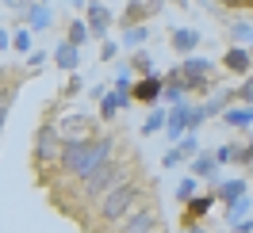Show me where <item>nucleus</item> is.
I'll return each mask as SVG.
<instances>
[{
  "mask_svg": "<svg viewBox=\"0 0 253 233\" xmlns=\"http://www.w3.org/2000/svg\"><path fill=\"white\" fill-rule=\"evenodd\" d=\"M123 149V141L115 130H104L96 134L92 141L84 145H62V161H58V184H81L88 180L92 172H100L108 161H115Z\"/></svg>",
  "mask_w": 253,
  "mask_h": 233,
  "instance_id": "f257e3e1",
  "label": "nucleus"
},
{
  "mask_svg": "<svg viewBox=\"0 0 253 233\" xmlns=\"http://www.w3.org/2000/svg\"><path fill=\"white\" fill-rule=\"evenodd\" d=\"M146 202H150V184H146L142 176L134 172L130 180L115 184L108 195L92 206V218H96V222H92L84 233H111L119 222H123V218H130L138 206H146Z\"/></svg>",
  "mask_w": 253,
  "mask_h": 233,
  "instance_id": "f03ea898",
  "label": "nucleus"
},
{
  "mask_svg": "<svg viewBox=\"0 0 253 233\" xmlns=\"http://www.w3.org/2000/svg\"><path fill=\"white\" fill-rule=\"evenodd\" d=\"M58 111H65L58 100L42 111V123L35 130L31 138V168H35V184L50 191V187L58 184V161H62V138H58V130H54V119H58Z\"/></svg>",
  "mask_w": 253,
  "mask_h": 233,
  "instance_id": "7ed1b4c3",
  "label": "nucleus"
},
{
  "mask_svg": "<svg viewBox=\"0 0 253 233\" xmlns=\"http://www.w3.org/2000/svg\"><path fill=\"white\" fill-rule=\"evenodd\" d=\"M54 130H58L62 145H84V141H92L96 134H104L108 126H100V119L88 115V111H62V115L54 119Z\"/></svg>",
  "mask_w": 253,
  "mask_h": 233,
  "instance_id": "20e7f679",
  "label": "nucleus"
},
{
  "mask_svg": "<svg viewBox=\"0 0 253 233\" xmlns=\"http://www.w3.org/2000/svg\"><path fill=\"white\" fill-rule=\"evenodd\" d=\"M180 80H184V96H211L215 92V62L211 58H200V54H192V58H180L173 65Z\"/></svg>",
  "mask_w": 253,
  "mask_h": 233,
  "instance_id": "39448f33",
  "label": "nucleus"
},
{
  "mask_svg": "<svg viewBox=\"0 0 253 233\" xmlns=\"http://www.w3.org/2000/svg\"><path fill=\"white\" fill-rule=\"evenodd\" d=\"M31 77L23 65H0V138H4V126H8V115H12V103H16L23 80Z\"/></svg>",
  "mask_w": 253,
  "mask_h": 233,
  "instance_id": "423d86ee",
  "label": "nucleus"
},
{
  "mask_svg": "<svg viewBox=\"0 0 253 233\" xmlns=\"http://www.w3.org/2000/svg\"><path fill=\"white\" fill-rule=\"evenodd\" d=\"M161 230H165L161 206H158V202H146V206H138L130 218H123L111 233H161Z\"/></svg>",
  "mask_w": 253,
  "mask_h": 233,
  "instance_id": "0eeeda50",
  "label": "nucleus"
},
{
  "mask_svg": "<svg viewBox=\"0 0 253 233\" xmlns=\"http://www.w3.org/2000/svg\"><path fill=\"white\" fill-rule=\"evenodd\" d=\"M84 23H88L92 42H104V38L111 34V27H115V12H111L104 0H96V4H88V8H84Z\"/></svg>",
  "mask_w": 253,
  "mask_h": 233,
  "instance_id": "6e6552de",
  "label": "nucleus"
},
{
  "mask_svg": "<svg viewBox=\"0 0 253 233\" xmlns=\"http://www.w3.org/2000/svg\"><path fill=\"white\" fill-rule=\"evenodd\" d=\"M126 107H134V100H130V92H119V88H108V96L96 103V119H100V126H108L111 130V123L123 115Z\"/></svg>",
  "mask_w": 253,
  "mask_h": 233,
  "instance_id": "1a4fd4ad",
  "label": "nucleus"
},
{
  "mask_svg": "<svg viewBox=\"0 0 253 233\" xmlns=\"http://www.w3.org/2000/svg\"><path fill=\"white\" fill-rule=\"evenodd\" d=\"M161 88H165V77H161V73L134 77V84H130V100L142 103V107H158V103H161Z\"/></svg>",
  "mask_w": 253,
  "mask_h": 233,
  "instance_id": "9d476101",
  "label": "nucleus"
},
{
  "mask_svg": "<svg viewBox=\"0 0 253 233\" xmlns=\"http://www.w3.org/2000/svg\"><path fill=\"white\" fill-rule=\"evenodd\" d=\"M196 153H200V134H184L176 145H169V149H165V157H161V168L173 172V168H180V165H188Z\"/></svg>",
  "mask_w": 253,
  "mask_h": 233,
  "instance_id": "9b49d317",
  "label": "nucleus"
},
{
  "mask_svg": "<svg viewBox=\"0 0 253 233\" xmlns=\"http://www.w3.org/2000/svg\"><path fill=\"white\" fill-rule=\"evenodd\" d=\"M211 210H215V195H211V191H200L196 199H188L184 206H180V230H188V226H204Z\"/></svg>",
  "mask_w": 253,
  "mask_h": 233,
  "instance_id": "f8f14e48",
  "label": "nucleus"
},
{
  "mask_svg": "<svg viewBox=\"0 0 253 233\" xmlns=\"http://www.w3.org/2000/svg\"><path fill=\"white\" fill-rule=\"evenodd\" d=\"M188 176H196V180L207 184V187H215L222 180V168H219V161H215V153H211V149H200V153L188 161Z\"/></svg>",
  "mask_w": 253,
  "mask_h": 233,
  "instance_id": "ddd939ff",
  "label": "nucleus"
},
{
  "mask_svg": "<svg viewBox=\"0 0 253 233\" xmlns=\"http://www.w3.org/2000/svg\"><path fill=\"white\" fill-rule=\"evenodd\" d=\"M219 65H222V73H230V77H238V80L253 73V58H250L246 46H226L222 58H219Z\"/></svg>",
  "mask_w": 253,
  "mask_h": 233,
  "instance_id": "4468645a",
  "label": "nucleus"
},
{
  "mask_svg": "<svg viewBox=\"0 0 253 233\" xmlns=\"http://www.w3.org/2000/svg\"><path fill=\"white\" fill-rule=\"evenodd\" d=\"M200 42H204V34L196 31V27H173L169 31V50H173L176 58H192L200 50Z\"/></svg>",
  "mask_w": 253,
  "mask_h": 233,
  "instance_id": "2eb2a0df",
  "label": "nucleus"
},
{
  "mask_svg": "<svg viewBox=\"0 0 253 233\" xmlns=\"http://www.w3.org/2000/svg\"><path fill=\"white\" fill-rule=\"evenodd\" d=\"M211 195H215V202H222V206H230L234 199H242V195H250V184H246V176H230V180H219L215 187H207Z\"/></svg>",
  "mask_w": 253,
  "mask_h": 233,
  "instance_id": "dca6fc26",
  "label": "nucleus"
},
{
  "mask_svg": "<svg viewBox=\"0 0 253 233\" xmlns=\"http://www.w3.org/2000/svg\"><path fill=\"white\" fill-rule=\"evenodd\" d=\"M50 62H54V69H62L65 77H69V73H77V69H81V50L69 46L65 38H58L54 50H50Z\"/></svg>",
  "mask_w": 253,
  "mask_h": 233,
  "instance_id": "f3484780",
  "label": "nucleus"
},
{
  "mask_svg": "<svg viewBox=\"0 0 253 233\" xmlns=\"http://www.w3.org/2000/svg\"><path fill=\"white\" fill-rule=\"evenodd\" d=\"M150 19H154V12L146 8V0H126L123 16H115V27L126 31V27H142V23H150Z\"/></svg>",
  "mask_w": 253,
  "mask_h": 233,
  "instance_id": "a211bd4d",
  "label": "nucleus"
},
{
  "mask_svg": "<svg viewBox=\"0 0 253 233\" xmlns=\"http://www.w3.org/2000/svg\"><path fill=\"white\" fill-rule=\"evenodd\" d=\"M226 38H230V46H253V19L246 16H230L226 19Z\"/></svg>",
  "mask_w": 253,
  "mask_h": 233,
  "instance_id": "6ab92c4d",
  "label": "nucleus"
},
{
  "mask_svg": "<svg viewBox=\"0 0 253 233\" xmlns=\"http://www.w3.org/2000/svg\"><path fill=\"white\" fill-rule=\"evenodd\" d=\"M23 27L31 34L50 31V27H54V8H50V4H31V12L23 16Z\"/></svg>",
  "mask_w": 253,
  "mask_h": 233,
  "instance_id": "aec40b11",
  "label": "nucleus"
},
{
  "mask_svg": "<svg viewBox=\"0 0 253 233\" xmlns=\"http://www.w3.org/2000/svg\"><path fill=\"white\" fill-rule=\"evenodd\" d=\"M234 103H238L234 92H222V88H215V92L204 100V115H207V119H222V115L234 107Z\"/></svg>",
  "mask_w": 253,
  "mask_h": 233,
  "instance_id": "412c9836",
  "label": "nucleus"
},
{
  "mask_svg": "<svg viewBox=\"0 0 253 233\" xmlns=\"http://www.w3.org/2000/svg\"><path fill=\"white\" fill-rule=\"evenodd\" d=\"M161 77H165V88H161V103H165V107H173V103H180V100H188V96H184V80H180L176 69H165Z\"/></svg>",
  "mask_w": 253,
  "mask_h": 233,
  "instance_id": "4be33fe9",
  "label": "nucleus"
},
{
  "mask_svg": "<svg viewBox=\"0 0 253 233\" xmlns=\"http://www.w3.org/2000/svg\"><path fill=\"white\" fill-rule=\"evenodd\" d=\"M69 46H77V50H84L88 42H92V34H88V23H84V16H73L69 23H65V34H62Z\"/></svg>",
  "mask_w": 253,
  "mask_h": 233,
  "instance_id": "5701e85b",
  "label": "nucleus"
},
{
  "mask_svg": "<svg viewBox=\"0 0 253 233\" xmlns=\"http://www.w3.org/2000/svg\"><path fill=\"white\" fill-rule=\"evenodd\" d=\"M165 123H169V107H165V103H158V107H150V115H146V123L138 126V134H142V138H154V134H165Z\"/></svg>",
  "mask_w": 253,
  "mask_h": 233,
  "instance_id": "b1692460",
  "label": "nucleus"
},
{
  "mask_svg": "<svg viewBox=\"0 0 253 233\" xmlns=\"http://www.w3.org/2000/svg\"><path fill=\"white\" fill-rule=\"evenodd\" d=\"M222 126H230V130H253V107L234 103V107L222 115Z\"/></svg>",
  "mask_w": 253,
  "mask_h": 233,
  "instance_id": "393cba45",
  "label": "nucleus"
},
{
  "mask_svg": "<svg viewBox=\"0 0 253 233\" xmlns=\"http://www.w3.org/2000/svg\"><path fill=\"white\" fill-rule=\"evenodd\" d=\"M123 62L130 65L134 77H150V73H158V65H154V54H150V50H134V54H126Z\"/></svg>",
  "mask_w": 253,
  "mask_h": 233,
  "instance_id": "a878e982",
  "label": "nucleus"
},
{
  "mask_svg": "<svg viewBox=\"0 0 253 233\" xmlns=\"http://www.w3.org/2000/svg\"><path fill=\"white\" fill-rule=\"evenodd\" d=\"M146 42H150V23H142V27H126L123 38H119V46H123L126 54H134V50H146Z\"/></svg>",
  "mask_w": 253,
  "mask_h": 233,
  "instance_id": "bb28decb",
  "label": "nucleus"
},
{
  "mask_svg": "<svg viewBox=\"0 0 253 233\" xmlns=\"http://www.w3.org/2000/svg\"><path fill=\"white\" fill-rule=\"evenodd\" d=\"M250 214H253V195H242L230 206H222V222L226 226H234V222H242V218H250Z\"/></svg>",
  "mask_w": 253,
  "mask_h": 233,
  "instance_id": "cd10ccee",
  "label": "nucleus"
},
{
  "mask_svg": "<svg viewBox=\"0 0 253 233\" xmlns=\"http://www.w3.org/2000/svg\"><path fill=\"white\" fill-rule=\"evenodd\" d=\"M77 96H84V77H81V73H69V77H65V84L58 88V96H54V100H58V103L65 107V103H73Z\"/></svg>",
  "mask_w": 253,
  "mask_h": 233,
  "instance_id": "c85d7f7f",
  "label": "nucleus"
},
{
  "mask_svg": "<svg viewBox=\"0 0 253 233\" xmlns=\"http://www.w3.org/2000/svg\"><path fill=\"white\" fill-rule=\"evenodd\" d=\"M173 195H176V202L184 206V202H188V199H196V195H200V180L184 172V176H180V184H176V191H173Z\"/></svg>",
  "mask_w": 253,
  "mask_h": 233,
  "instance_id": "c756f323",
  "label": "nucleus"
},
{
  "mask_svg": "<svg viewBox=\"0 0 253 233\" xmlns=\"http://www.w3.org/2000/svg\"><path fill=\"white\" fill-rule=\"evenodd\" d=\"M211 153H215V161H219V168H226V165H238V141H222V145H215Z\"/></svg>",
  "mask_w": 253,
  "mask_h": 233,
  "instance_id": "7c9ffc66",
  "label": "nucleus"
},
{
  "mask_svg": "<svg viewBox=\"0 0 253 233\" xmlns=\"http://www.w3.org/2000/svg\"><path fill=\"white\" fill-rule=\"evenodd\" d=\"M31 46H35V34L27 31V27H16V31H12V50L27 58V54H31Z\"/></svg>",
  "mask_w": 253,
  "mask_h": 233,
  "instance_id": "2f4dec72",
  "label": "nucleus"
},
{
  "mask_svg": "<svg viewBox=\"0 0 253 233\" xmlns=\"http://www.w3.org/2000/svg\"><path fill=\"white\" fill-rule=\"evenodd\" d=\"M238 165L250 172L253 168V130H246V138L238 141Z\"/></svg>",
  "mask_w": 253,
  "mask_h": 233,
  "instance_id": "473e14b6",
  "label": "nucleus"
},
{
  "mask_svg": "<svg viewBox=\"0 0 253 233\" xmlns=\"http://www.w3.org/2000/svg\"><path fill=\"white\" fill-rule=\"evenodd\" d=\"M234 100H238V103H246V107H253V73H250V77H242V80H238Z\"/></svg>",
  "mask_w": 253,
  "mask_h": 233,
  "instance_id": "72a5a7b5",
  "label": "nucleus"
},
{
  "mask_svg": "<svg viewBox=\"0 0 253 233\" xmlns=\"http://www.w3.org/2000/svg\"><path fill=\"white\" fill-rule=\"evenodd\" d=\"M46 62H50V54H46V50H31V54H27V65H23V69H27L31 77H39Z\"/></svg>",
  "mask_w": 253,
  "mask_h": 233,
  "instance_id": "f704fd0d",
  "label": "nucleus"
},
{
  "mask_svg": "<svg viewBox=\"0 0 253 233\" xmlns=\"http://www.w3.org/2000/svg\"><path fill=\"white\" fill-rule=\"evenodd\" d=\"M119 38H104L100 42V62H119Z\"/></svg>",
  "mask_w": 253,
  "mask_h": 233,
  "instance_id": "c9c22d12",
  "label": "nucleus"
},
{
  "mask_svg": "<svg viewBox=\"0 0 253 233\" xmlns=\"http://www.w3.org/2000/svg\"><path fill=\"white\" fill-rule=\"evenodd\" d=\"M84 96H88L92 103H100V100L108 96V84H92V88H84Z\"/></svg>",
  "mask_w": 253,
  "mask_h": 233,
  "instance_id": "e433bc0d",
  "label": "nucleus"
},
{
  "mask_svg": "<svg viewBox=\"0 0 253 233\" xmlns=\"http://www.w3.org/2000/svg\"><path fill=\"white\" fill-rule=\"evenodd\" d=\"M230 233H253V214L242 218V222H234V226H230Z\"/></svg>",
  "mask_w": 253,
  "mask_h": 233,
  "instance_id": "4c0bfd02",
  "label": "nucleus"
},
{
  "mask_svg": "<svg viewBox=\"0 0 253 233\" xmlns=\"http://www.w3.org/2000/svg\"><path fill=\"white\" fill-rule=\"evenodd\" d=\"M146 8H150V12H154V16H161V12H165V8H169V4H165V0H146Z\"/></svg>",
  "mask_w": 253,
  "mask_h": 233,
  "instance_id": "58836bf2",
  "label": "nucleus"
},
{
  "mask_svg": "<svg viewBox=\"0 0 253 233\" xmlns=\"http://www.w3.org/2000/svg\"><path fill=\"white\" fill-rule=\"evenodd\" d=\"M0 50H12V34L4 31V27H0Z\"/></svg>",
  "mask_w": 253,
  "mask_h": 233,
  "instance_id": "ea45409f",
  "label": "nucleus"
},
{
  "mask_svg": "<svg viewBox=\"0 0 253 233\" xmlns=\"http://www.w3.org/2000/svg\"><path fill=\"white\" fill-rule=\"evenodd\" d=\"M65 4H69V8H77L81 16H84V8H88V0H65Z\"/></svg>",
  "mask_w": 253,
  "mask_h": 233,
  "instance_id": "a19ab883",
  "label": "nucleus"
},
{
  "mask_svg": "<svg viewBox=\"0 0 253 233\" xmlns=\"http://www.w3.org/2000/svg\"><path fill=\"white\" fill-rule=\"evenodd\" d=\"M165 4H169V8H188L192 0H165Z\"/></svg>",
  "mask_w": 253,
  "mask_h": 233,
  "instance_id": "79ce46f5",
  "label": "nucleus"
},
{
  "mask_svg": "<svg viewBox=\"0 0 253 233\" xmlns=\"http://www.w3.org/2000/svg\"><path fill=\"white\" fill-rule=\"evenodd\" d=\"M180 233H207V226H188V230H180Z\"/></svg>",
  "mask_w": 253,
  "mask_h": 233,
  "instance_id": "37998d69",
  "label": "nucleus"
},
{
  "mask_svg": "<svg viewBox=\"0 0 253 233\" xmlns=\"http://www.w3.org/2000/svg\"><path fill=\"white\" fill-rule=\"evenodd\" d=\"M250 58H253V46H250Z\"/></svg>",
  "mask_w": 253,
  "mask_h": 233,
  "instance_id": "c03bdc74",
  "label": "nucleus"
},
{
  "mask_svg": "<svg viewBox=\"0 0 253 233\" xmlns=\"http://www.w3.org/2000/svg\"><path fill=\"white\" fill-rule=\"evenodd\" d=\"M88 4H96V0H88Z\"/></svg>",
  "mask_w": 253,
  "mask_h": 233,
  "instance_id": "a18cd8bd",
  "label": "nucleus"
},
{
  "mask_svg": "<svg viewBox=\"0 0 253 233\" xmlns=\"http://www.w3.org/2000/svg\"><path fill=\"white\" fill-rule=\"evenodd\" d=\"M250 8H253V0H250Z\"/></svg>",
  "mask_w": 253,
  "mask_h": 233,
  "instance_id": "49530a36",
  "label": "nucleus"
}]
</instances>
